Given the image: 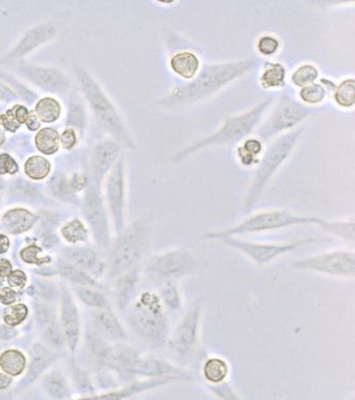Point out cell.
I'll return each mask as SVG.
<instances>
[{
    "label": "cell",
    "mask_w": 355,
    "mask_h": 400,
    "mask_svg": "<svg viewBox=\"0 0 355 400\" xmlns=\"http://www.w3.org/2000/svg\"><path fill=\"white\" fill-rule=\"evenodd\" d=\"M257 57L205 64L192 79L174 87L157 104L166 110H181L203 104L261 66Z\"/></svg>",
    "instance_id": "obj_1"
},
{
    "label": "cell",
    "mask_w": 355,
    "mask_h": 400,
    "mask_svg": "<svg viewBox=\"0 0 355 400\" xmlns=\"http://www.w3.org/2000/svg\"><path fill=\"white\" fill-rule=\"evenodd\" d=\"M274 100L275 95L266 97L249 110L226 117L214 132L194 140L185 148L177 150L171 157V162L174 164L183 163L188 157L208 148L239 145L244 140L252 137V133L259 128Z\"/></svg>",
    "instance_id": "obj_2"
},
{
    "label": "cell",
    "mask_w": 355,
    "mask_h": 400,
    "mask_svg": "<svg viewBox=\"0 0 355 400\" xmlns=\"http://www.w3.org/2000/svg\"><path fill=\"white\" fill-rule=\"evenodd\" d=\"M128 320L135 332L153 350H166L172 320L155 290H146L130 302Z\"/></svg>",
    "instance_id": "obj_3"
},
{
    "label": "cell",
    "mask_w": 355,
    "mask_h": 400,
    "mask_svg": "<svg viewBox=\"0 0 355 400\" xmlns=\"http://www.w3.org/2000/svg\"><path fill=\"white\" fill-rule=\"evenodd\" d=\"M305 130V126H301L296 130L278 135L264 151L244 197L242 204L244 214L252 212L277 171L290 159Z\"/></svg>",
    "instance_id": "obj_4"
},
{
    "label": "cell",
    "mask_w": 355,
    "mask_h": 400,
    "mask_svg": "<svg viewBox=\"0 0 355 400\" xmlns=\"http://www.w3.org/2000/svg\"><path fill=\"white\" fill-rule=\"evenodd\" d=\"M316 220V216H303L288 210L259 211L230 228L206 233L204 239L220 241L223 238L275 232L293 226H315Z\"/></svg>",
    "instance_id": "obj_5"
},
{
    "label": "cell",
    "mask_w": 355,
    "mask_h": 400,
    "mask_svg": "<svg viewBox=\"0 0 355 400\" xmlns=\"http://www.w3.org/2000/svg\"><path fill=\"white\" fill-rule=\"evenodd\" d=\"M203 301L195 300L184 311L179 321L172 326L166 350L171 361L183 367L197 357L201 343V324H203Z\"/></svg>",
    "instance_id": "obj_6"
},
{
    "label": "cell",
    "mask_w": 355,
    "mask_h": 400,
    "mask_svg": "<svg viewBox=\"0 0 355 400\" xmlns=\"http://www.w3.org/2000/svg\"><path fill=\"white\" fill-rule=\"evenodd\" d=\"M150 240L152 224L146 220L135 222L121 233L111 257V274L114 279L141 268V262L150 250Z\"/></svg>",
    "instance_id": "obj_7"
},
{
    "label": "cell",
    "mask_w": 355,
    "mask_h": 400,
    "mask_svg": "<svg viewBox=\"0 0 355 400\" xmlns=\"http://www.w3.org/2000/svg\"><path fill=\"white\" fill-rule=\"evenodd\" d=\"M272 106L269 116L257 130V138L264 143L296 130L317 113L316 109L305 106L288 91H283L278 99L273 101Z\"/></svg>",
    "instance_id": "obj_8"
},
{
    "label": "cell",
    "mask_w": 355,
    "mask_h": 400,
    "mask_svg": "<svg viewBox=\"0 0 355 400\" xmlns=\"http://www.w3.org/2000/svg\"><path fill=\"white\" fill-rule=\"evenodd\" d=\"M292 268L339 279H354L355 251L336 248L308 255L293 262Z\"/></svg>",
    "instance_id": "obj_9"
},
{
    "label": "cell",
    "mask_w": 355,
    "mask_h": 400,
    "mask_svg": "<svg viewBox=\"0 0 355 400\" xmlns=\"http://www.w3.org/2000/svg\"><path fill=\"white\" fill-rule=\"evenodd\" d=\"M196 269V259L186 250H168L155 253L145 265L146 274L157 284L181 281L193 274Z\"/></svg>",
    "instance_id": "obj_10"
},
{
    "label": "cell",
    "mask_w": 355,
    "mask_h": 400,
    "mask_svg": "<svg viewBox=\"0 0 355 400\" xmlns=\"http://www.w3.org/2000/svg\"><path fill=\"white\" fill-rule=\"evenodd\" d=\"M77 73L86 97L104 128L112 133L120 144H123L130 150H135V142L133 141L128 128L110 100L106 99L99 87L90 79L85 71L79 70Z\"/></svg>",
    "instance_id": "obj_11"
},
{
    "label": "cell",
    "mask_w": 355,
    "mask_h": 400,
    "mask_svg": "<svg viewBox=\"0 0 355 400\" xmlns=\"http://www.w3.org/2000/svg\"><path fill=\"white\" fill-rule=\"evenodd\" d=\"M322 238L312 237L290 243H264V242L245 241L240 238H223L220 242L247 257L257 267H265L278 260L279 257L294 252L299 248L315 242L322 241Z\"/></svg>",
    "instance_id": "obj_12"
},
{
    "label": "cell",
    "mask_w": 355,
    "mask_h": 400,
    "mask_svg": "<svg viewBox=\"0 0 355 400\" xmlns=\"http://www.w3.org/2000/svg\"><path fill=\"white\" fill-rule=\"evenodd\" d=\"M123 160H119L113 168L108 183V196L117 228L122 230L125 209V177Z\"/></svg>",
    "instance_id": "obj_13"
},
{
    "label": "cell",
    "mask_w": 355,
    "mask_h": 400,
    "mask_svg": "<svg viewBox=\"0 0 355 400\" xmlns=\"http://www.w3.org/2000/svg\"><path fill=\"white\" fill-rule=\"evenodd\" d=\"M203 65L198 53L190 50L174 51L168 60L171 73L184 83L192 81L198 74Z\"/></svg>",
    "instance_id": "obj_14"
},
{
    "label": "cell",
    "mask_w": 355,
    "mask_h": 400,
    "mask_svg": "<svg viewBox=\"0 0 355 400\" xmlns=\"http://www.w3.org/2000/svg\"><path fill=\"white\" fill-rule=\"evenodd\" d=\"M319 82L328 91L334 106L339 110H354L355 106V79L352 77H346L341 81L336 82L328 77H321Z\"/></svg>",
    "instance_id": "obj_15"
},
{
    "label": "cell",
    "mask_w": 355,
    "mask_h": 400,
    "mask_svg": "<svg viewBox=\"0 0 355 400\" xmlns=\"http://www.w3.org/2000/svg\"><path fill=\"white\" fill-rule=\"evenodd\" d=\"M201 362L199 373L206 388L230 381V365L225 357L219 355H208L201 357Z\"/></svg>",
    "instance_id": "obj_16"
},
{
    "label": "cell",
    "mask_w": 355,
    "mask_h": 400,
    "mask_svg": "<svg viewBox=\"0 0 355 400\" xmlns=\"http://www.w3.org/2000/svg\"><path fill=\"white\" fill-rule=\"evenodd\" d=\"M288 70L285 64L281 62H264L261 72L259 75V84L263 90L277 91L283 90L288 84Z\"/></svg>",
    "instance_id": "obj_17"
},
{
    "label": "cell",
    "mask_w": 355,
    "mask_h": 400,
    "mask_svg": "<svg viewBox=\"0 0 355 400\" xmlns=\"http://www.w3.org/2000/svg\"><path fill=\"white\" fill-rule=\"evenodd\" d=\"M19 71L35 84L48 89V90H64L69 84L68 79L62 73L52 70V69L22 66Z\"/></svg>",
    "instance_id": "obj_18"
},
{
    "label": "cell",
    "mask_w": 355,
    "mask_h": 400,
    "mask_svg": "<svg viewBox=\"0 0 355 400\" xmlns=\"http://www.w3.org/2000/svg\"><path fill=\"white\" fill-rule=\"evenodd\" d=\"M55 33H57V30H55V26L53 24L46 23L37 26L34 30L26 33V37L22 39L19 45L15 48V50L11 55L6 57L4 61L18 59V57H22L26 53L30 52V50H34L40 44L52 38Z\"/></svg>",
    "instance_id": "obj_19"
},
{
    "label": "cell",
    "mask_w": 355,
    "mask_h": 400,
    "mask_svg": "<svg viewBox=\"0 0 355 400\" xmlns=\"http://www.w3.org/2000/svg\"><path fill=\"white\" fill-rule=\"evenodd\" d=\"M157 295L171 318H179L184 313V299L179 282H165L157 284Z\"/></svg>",
    "instance_id": "obj_20"
},
{
    "label": "cell",
    "mask_w": 355,
    "mask_h": 400,
    "mask_svg": "<svg viewBox=\"0 0 355 400\" xmlns=\"http://www.w3.org/2000/svg\"><path fill=\"white\" fill-rule=\"evenodd\" d=\"M174 382H177L176 379H168V377L143 379V381L130 384L128 388L122 389L118 392H113L110 394L102 395V396L81 400H123L134 396V395L140 394V393L147 392V391L153 390V389L174 383Z\"/></svg>",
    "instance_id": "obj_21"
},
{
    "label": "cell",
    "mask_w": 355,
    "mask_h": 400,
    "mask_svg": "<svg viewBox=\"0 0 355 400\" xmlns=\"http://www.w3.org/2000/svg\"><path fill=\"white\" fill-rule=\"evenodd\" d=\"M86 212L89 221L96 233L97 239L101 243H106L108 230H106V220L104 215L103 206L98 194L89 191L86 200Z\"/></svg>",
    "instance_id": "obj_22"
},
{
    "label": "cell",
    "mask_w": 355,
    "mask_h": 400,
    "mask_svg": "<svg viewBox=\"0 0 355 400\" xmlns=\"http://www.w3.org/2000/svg\"><path fill=\"white\" fill-rule=\"evenodd\" d=\"M264 151H265V145L259 138H247L237 146V163L243 168H254L259 164Z\"/></svg>",
    "instance_id": "obj_23"
},
{
    "label": "cell",
    "mask_w": 355,
    "mask_h": 400,
    "mask_svg": "<svg viewBox=\"0 0 355 400\" xmlns=\"http://www.w3.org/2000/svg\"><path fill=\"white\" fill-rule=\"evenodd\" d=\"M315 226H318L324 232L330 233L338 239L343 240L348 243H354L355 221L354 217L339 220H326L317 217Z\"/></svg>",
    "instance_id": "obj_24"
},
{
    "label": "cell",
    "mask_w": 355,
    "mask_h": 400,
    "mask_svg": "<svg viewBox=\"0 0 355 400\" xmlns=\"http://www.w3.org/2000/svg\"><path fill=\"white\" fill-rule=\"evenodd\" d=\"M120 144L114 142H106L97 146L94 155V167L97 174L103 175L113 164L118 160Z\"/></svg>",
    "instance_id": "obj_25"
},
{
    "label": "cell",
    "mask_w": 355,
    "mask_h": 400,
    "mask_svg": "<svg viewBox=\"0 0 355 400\" xmlns=\"http://www.w3.org/2000/svg\"><path fill=\"white\" fill-rule=\"evenodd\" d=\"M321 77V71L318 66L310 62H303L293 69L288 75V81L295 88L301 89L308 84L317 83Z\"/></svg>",
    "instance_id": "obj_26"
},
{
    "label": "cell",
    "mask_w": 355,
    "mask_h": 400,
    "mask_svg": "<svg viewBox=\"0 0 355 400\" xmlns=\"http://www.w3.org/2000/svg\"><path fill=\"white\" fill-rule=\"evenodd\" d=\"M328 95L325 87L320 82H317L299 89L296 99L308 108L317 109L326 101Z\"/></svg>",
    "instance_id": "obj_27"
},
{
    "label": "cell",
    "mask_w": 355,
    "mask_h": 400,
    "mask_svg": "<svg viewBox=\"0 0 355 400\" xmlns=\"http://www.w3.org/2000/svg\"><path fill=\"white\" fill-rule=\"evenodd\" d=\"M95 323L97 328L104 335L114 339H122L124 338V332L122 326H120L118 319L110 311L106 309H101L95 314Z\"/></svg>",
    "instance_id": "obj_28"
},
{
    "label": "cell",
    "mask_w": 355,
    "mask_h": 400,
    "mask_svg": "<svg viewBox=\"0 0 355 400\" xmlns=\"http://www.w3.org/2000/svg\"><path fill=\"white\" fill-rule=\"evenodd\" d=\"M63 324L69 344L73 348L77 343V335H79V318H77V309L68 296L64 299Z\"/></svg>",
    "instance_id": "obj_29"
},
{
    "label": "cell",
    "mask_w": 355,
    "mask_h": 400,
    "mask_svg": "<svg viewBox=\"0 0 355 400\" xmlns=\"http://www.w3.org/2000/svg\"><path fill=\"white\" fill-rule=\"evenodd\" d=\"M34 221V216L28 211L13 210L4 216V226L8 232L20 233L28 230Z\"/></svg>",
    "instance_id": "obj_30"
},
{
    "label": "cell",
    "mask_w": 355,
    "mask_h": 400,
    "mask_svg": "<svg viewBox=\"0 0 355 400\" xmlns=\"http://www.w3.org/2000/svg\"><path fill=\"white\" fill-rule=\"evenodd\" d=\"M281 41L274 33H263L255 41V50L259 57L271 59L281 51Z\"/></svg>",
    "instance_id": "obj_31"
},
{
    "label": "cell",
    "mask_w": 355,
    "mask_h": 400,
    "mask_svg": "<svg viewBox=\"0 0 355 400\" xmlns=\"http://www.w3.org/2000/svg\"><path fill=\"white\" fill-rule=\"evenodd\" d=\"M35 145L38 150L46 155H51L59 150L60 137L55 130L51 128H45L38 133L35 137Z\"/></svg>",
    "instance_id": "obj_32"
},
{
    "label": "cell",
    "mask_w": 355,
    "mask_h": 400,
    "mask_svg": "<svg viewBox=\"0 0 355 400\" xmlns=\"http://www.w3.org/2000/svg\"><path fill=\"white\" fill-rule=\"evenodd\" d=\"M0 365L10 375H18L23 371L26 361L23 355L18 351L10 350L4 352L0 357Z\"/></svg>",
    "instance_id": "obj_33"
},
{
    "label": "cell",
    "mask_w": 355,
    "mask_h": 400,
    "mask_svg": "<svg viewBox=\"0 0 355 400\" xmlns=\"http://www.w3.org/2000/svg\"><path fill=\"white\" fill-rule=\"evenodd\" d=\"M68 257H70V261L79 268L93 270V268L96 267V255L92 250H85V248H73L68 251Z\"/></svg>",
    "instance_id": "obj_34"
},
{
    "label": "cell",
    "mask_w": 355,
    "mask_h": 400,
    "mask_svg": "<svg viewBox=\"0 0 355 400\" xmlns=\"http://www.w3.org/2000/svg\"><path fill=\"white\" fill-rule=\"evenodd\" d=\"M50 353L46 350L45 348L41 345H35L34 351H33V361L30 373H28V379H35L50 363Z\"/></svg>",
    "instance_id": "obj_35"
},
{
    "label": "cell",
    "mask_w": 355,
    "mask_h": 400,
    "mask_svg": "<svg viewBox=\"0 0 355 400\" xmlns=\"http://www.w3.org/2000/svg\"><path fill=\"white\" fill-rule=\"evenodd\" d=\"M35 111L44 122H53L59 118L61 108L55 99H45L38 102Z\"/></svg>",
    "instance_id": "obj_36"
},
{
    "label": "cell",
    "mask_w": 355,
    "mask_h": 400,
    "mask_svg": "<svg viewBox=\"0 0 355 400\" xmlns=\"http://www.w3.org/2000/svg\"><path fill=\"white\" fill-rule=\"evenodd\" d=\"M50 164L41 157H33L26 163V172L35 179H44L50 173Z\"/></svg>",
    "instance_id": "obj_37"
},
{
    "label": "cell",
    "mask_w": 355,
    "mask_h": 400,
    "mask_svg": "<svg viewBox=\"0 0 355 400\" xmlns=\"http://www.w3.org/2000/svg\"><path fill=\"white\" fill-rule=\"evenodd\" d=\"M60 272L72 281L75 284H94V282L86 275L81 269L75 266L68 265L67 263H62L59 265Z\"/></svg>",
    "instance_id": "obj_38"
},
{
    "label": "cell",
    "mask_w": 355,
    "mask_h": 400,
    "mask_svg": "<svg viewBox=\"0 0 355 400\" xmlns=\"http://www.w3.org/2000/svg\"><path fill=\"white\" fill-rule=\"evenodd\" d=\"M45 387L51 395L59 397V399L68 394V389L66 387L65 382H64L63 377H60L59 374L50 375L46 379Z\"/></svg>",
    "instance_id": "obj_39"
},
{
    "label": "cell",
    "mask_w": 355,
    "mask_h": 400,
    "mask_svg": "<svg viewBox=\"0 0 355 400\" xmlns=\"http://www.w3.org/2000/svg\"><path fill=\"white\" fill-rule=\"evenodd\" d=\"M63 235L70 242L83 241L86 238V230L81 222L73 221L63 228Z\"/></svg>",
    "instance_id": "obj_40"
},
{
    "label": "cell",
    "mask_w": 355,
    "mask_h": 400,
    "mask_svg": "<svg viewBox=\"0 0 355 400\" xmlns=\"http://www.w3.org/2000/svg\"><path fill=\"white\" fill-rule=\"evenodd\" d=\"M208 389L220 400H242L230 384V381L219 386L208 387Z\"/></svg>",
    "instance_id": "obj_41"
},
{
    "label": "cell",
    "mask_w": 355,
    "mask_h": 400,
    "mask_svg": "<svg viewBox=\"0 0 355 400\" xmlns=\"http://www.w3.org/2000/svg\"><path fill=\"white\" fill-rule=\"evenodd\" d=\"M26 314H28V310H26V306L20 304V306L8 309L6 311V314H4V320L9 326H16V324L23 321Z\"/></svg>",
    "instance_id": "obj_42"
},
{
    "label": "cell",
    "mask_w": 355,
    "mask_h": 400,
    "mask_svg": "<svg viewBox=\"0 0 355 400\" xmlns=\"http://www.w3.org/2000/svg\"><path fill=\"white\" fill-rule=\"evenodd\" d=\"M79 295L84 302L90 304V306H99V308H103L106 306V299L99 293L93 292L88 289H79Z\"/></svg>",
    "instance_id": "obj_43"
},
{
    "label": "cell",
    "mask_w": 355,
    "mask_h": 400,
    "mask_svg": "<svg viewBox=\"0 0 355 400\" xmlns=\"http://www.w3.org/2000/svg\"><path fill=\"white\" fill-rule=\"evenodd\" d=\"M18 170L16 162L8 155H0V174L15 173Z\"/></svg>",
    "instance_id": "obj_44"
},
{
    "label": "cell",
    "mask_w": 355,
    "mask_h": 400,
    "mask_svg": "<svg viewBox=\"0 0 355 400\" xmlns=\"http://www.w3.org/2000/svg\"><path fill=\"white\" fill-rule=\"evenodd\" d=\"M39 250L35 246H30V248H26L21 252L22 259L24 261L28 262V263H40L41 260L38 257V253H39Z\"/></svg>",
    "instance_id": "obj_45"
},
{
    "label": "cell",
    "mask_w": 355,
    "mask_h": 400,
    "mask_svg": "<svg viewBox=\"0 0 355 400\" xmlns=\"http://www.w3.org/2000/svg\"><path fill=\"white\" fill-rule=\"evenodd\" d=\"M26 275H24V273L21 272V271H15V272L9 277L10 284L15 287H23V284H26Z\"/></svg>",
    "instance_id": "obj_46"
},
{
    "label": "cell",
    "mask_w": 355,
    "mask_h": 400,
    "mask_svg": "<svg viewBox=\"0 0 355 400\" xmlns=\"http://www.w3.org/2000/svg\"><path fill=\"white\" fill-rule=\"evenodd\" d=\"M75 135L74 133L71 130H66L62 135V143H63L64 148H71L75 144Z\"/></svg>",
    "instance_id": "obj_47"
},
{
    "label": "cell",
    "mask_w": 355,
    "mask_h": 400,
    "mask_svg": "<svg viewBox=\"0 0 355 400\" xmlns=\"http://www.w3.org/2000/svg\"><path fill=\"white\" fill-rule=\"evenodd\" d=\"M0 299H1V301L4 302V304H12V302L14 301L15 299H16V295H15V293L13 292L12 290L6 288L2 290L1 295H0Z\"/></svg>",
    "instance_id": "obj_48"
},
{
    "label": "cell",
    "mask_w": 355,
    "mask_h": 400,
    "mask_svg": "<svg viewBox=\"0 0 355 400\" xmlns=\"http://www.w3.org/2000/svg\"><path fill=\"white\" fill-rule=\"evenodd\" d=\"M28 119V110L23 106H18L16 108V120L18 123H22V122H26Z\"/></svg>",
    "instance_id": "obj_49"
},
{
    "label": "cell",
    "mask_w": 355,
    "mask_h": 400,
    "mask_svg": "<svg viewBox=\"0 0 355 400\" xmlns=\"http://www.w3.org/2000/svg\"><path fill=\"white\" fill-rule=\"evenodd\" d=\"M2 123L4 124V126H6L8 130H12V132H14L18 126H19L17 122L14 121V119H13L11 115L10 116H2Z\"/></svg>",
    "instance_id": "obj_50"
},
{
    "label": "cell",
    "mask_w": 355,
    "mask_h": 400,
    "mask_svg": "<svg viewBox=\"0 0 355 400\" xmlns=\"http://www.w3.org/2000/svg\"><path fill=\"white\" fill-rule=\"evenodd\" d=\"M11 271V264L9 263L6 260H2L0 261V277H6L10 273Z\"/></svg>",
    "instance_id": "obj_51"
},
{
    "label": "cell",
    "mask_w": 355,
    "mask_h": 400,
    "mask_svg": "<svg viewBox=\"0 0 355 400\" xmlns=\"http://www.w3.org/2000/svg\"><path fill=\"white\" fill-rule=\"evenodd\" d=\"M40 292L42 293V294L46 295L47 294H53V293H55V289H53L52 286H50V284H40Z\"/></svg>",
    "instance_id": "obj_52"
},
{
    "label": "cell",
    "mask_w": 355,
    "mask_h": 400,
    "mask_svg": "<svg viewBox=\"0 0 355 400\" xmlns=\"http://www.w3.org/2000/svg\"><path fill=\"white\" fill-rule=\"evenodd\" d=\"M13 97H14V95H13L6 87L0 84V99H13Z\"/></svg>",
    "instance_id": "obj_53"
},
{
    "label": "cell",
    "mask_w": 355,
    "mask_h": 400,
    "mask_svg": "<svg viewBox=\"0 0 355 400\" xmlns=\"http://www.w3.org/2000/svg\"><path fill=\"white\" fill-rule=\"evenodd\" d=\"M9 248V240L6 235H0V253L6 252Z\"/></svg>",
    "instance_id": "obj_54"
},
{
    "label": "cell",
    "mask_w": 355,
    "mask_h": 400,
    "mask_svg": "<svg viewBox=\"0 0 355 400\" xmlns=\"http://www.w3.org/2000/svg\"><path fill=\"white\" fill-rule=\"evenodd\" d=\"M11 379L10 377H6V375L0 374V389H6L10 386Z\"/></svg>",
    "instance_id": "obj_55"
},
{
    "label": "cell",
    "mask_w": 355,
    "mask_h": 400,
    "mask_svg": "<svg viewBox=\"0 0 355 400\" xmlns=\"http://www.w3.org/2000/svg\"><path fill=\"white\" fill-rule=\"evenodd\" d=\"M28 126L30 130H37L39 128V122L37 121L34 116H30L28 118Z\"/></svg>",
    "instance_id": "obj_56"
},
{
    "label": "cell",
    "mask_w": 355,
    "mask_h": 400,
    "mask_svg": "<svg viewBox=\"0 0 355 400\" xmlns=\"http://www.w3.org/2000/svg\"><path fill=\"white\" fill-rule=\"evenodd\" d=\"M4 133L1 132V130H0V145H1L2 143H4Z\"/></svg>",
    "instance_id": "obj_57"
}]
</instances>
